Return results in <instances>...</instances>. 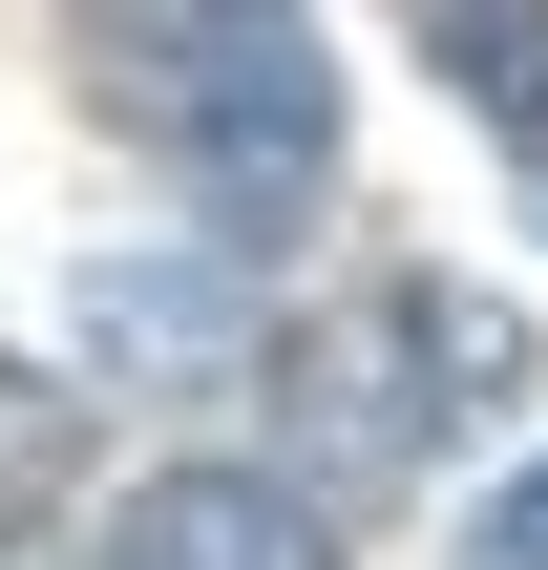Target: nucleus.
Wrapping results in <instances>:
<instances>
[{"instance_id": "nucleus-1", "label": "nucleus", "mask_w": 548, "mask_h": 570, "mask_svg": "<svg viewBox=\"0 0 548 570\" xmlns=\"http://www.w3.org/2000/svg\"><path fill=\"white\" fill-rule=\"evenodd\" d=\"M106 106L169 148V190L232 254L338 190V42H317V0H106Z\"/></svg>"}, {"instance_id": "nucleus-2", "label": "nucleus", "mask_w": 548, "mask_h": 570, "mask_svg": "<svg viewBox=\"0 0 548 570\" xmlns=\"http://www.w3.org/2000/svg\"><path fill=\"white\" fill-rule=\"evenodd\" d=\"M528 381V317L507 296H444V275H380V296H338V317H296L275 338V402H296V487H401V465H444V423H486Z\"/></svg>"}, {"instance_id": "nucleus-3", "label": "nucleus", "mask_w": 548, "mask_h": 570, "mask_svg": "<svg viewBox=\"0 0 548 570\" xmlns=\"http://www.w3.org/2000/svg\"><path fill=\"white\" fill-rule=\"evenodd\" d=\"M106 570H338V487L275 465H148L106 508Z\"/></svg>"}, {"instance_id": "nucleus-4", "label": "nucleus", "mask_w": 548, "mask_h": 570, "mask_svg": "<svg viewBox=\"0 0 548 570\" xmlns=\"http://www.w3.org/2000/svg\"><path fill=\"white\" fill-rule=\"evenodd\" d=\"M84 338H106V360H232V338H253L232 233H211V254H148V275H84Z\"/></svg>"}, {"instance_id": "nucleus-5", "label": "nucleus", "mask_w": 548, "mask_h": 570, "mask_svg": "<svg viewBox=\"0 0 548 570\" xmlns=\"http://www.w3.org/2000/svg\"><path fill=\"white\" fill-rule=\"evenodd\" d=\"M422 21H444L465 106H486V127H507V148L548 169V0H422Z\"/></svg>"}, {"instance_id": "nucleus-6", "label": "nucleus", "mask_w": 548, "mask_h": 570, "mask_svg": "<svg viewBox=\"0 0 548 570\" xmlns=\"http://www.w3.org/2000/svg\"><path fill=\"white\" fill-rule=\"evenodd\" d=\"M465 570H548V465H507V487L465 508Z\"/></svg>"}]
</instances>
